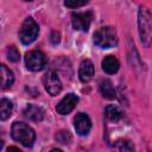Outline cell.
I'll return each mask as SVG.
<instances>
[{
  "mask_svg": "<svg viewBox=\"0 0 152 152\" xmlns=\"http://www.w3.org/2000/svg\"><path fill=\"white\" fill-rule=\"evenodd\" d=\"M139 36L142 45L148 48L152 43V14L146 7H140L138 14Z\"/></svg>",
  "mask_w": 152,
  "mask_h": 152,
  "instance_id": "cell-1",
  "label": "cell"
},
{
  "mask_svg": "<svg viewBox=\"0 0 152 152\" xmlns=\"http://www.w3.org/2000/svg\"><path fill=\"white\" fill-rule=\"evenodd\" d=\"M11 134L15 141L20 142L21 145H24L26 147L32 146L34 138H36L34 131L28 125H26L24 122H19V121H17L12 125Z\"/></svg>",
  "mask_w": 152,
  "mask_h": 152,
  "instance_id": "cell-2",
  "label": "cell"
},
{
  "mask_svg": "<svg viewBox=\"0 0 152 152\" xmlns=\"http://www.w3.org/2000/svg\"><path fill=\"white\" fill-rule=\"evenodd\" d=\"M94 43L95 45L103 48V49H109V48L115 46L118 43L116 31L109 26L99 28L94 33Z\"/></svg>",
  "mask_w": 152,
  "mask_h": 152,
  "instance_id": "cell-3",
  "label": "cell"
},
{
  "mask_svg": "<svg viewBox=\"0 0 152 152\" xmlns=\"http://www.w3.org/2000/svg\"><path fill=\"white\" fill-rule=\"evenodd\" d=\"M38 32H39V27H38V24L34 21V19L26 18L19 30V38L23 44L28 45L36 40Z\"/></svg>",
  "mask_w": 152,
  "mask_h": 152,
  "instance_id": "cell-4",
  "label": "cell"
},
{
  "mask_svg": "<svg viewBox=\"0 0 152 152\" xmlns=\"http://www.w3.org/2000/svg\"><path fill=\"white\" fill-rule=\"evenodd\" d=\"M25 63L31 71H40L46 65V57L42 51L33 50L25 55Z\"/></svg>",
  "mask_w": 152,
  "mask_h": 152,
  "instance_id": "cell-5",
  "label": "cell"
},
{
  "mask_svg": "<svg viewBox=\"0 0 152 152\" xmlns=\"http://www.w3.org/2000/svg\"><path fill=\"white\" fill-rule=\"evenodd\" d=\"M44 86L46 91L51 95V96H56L57 94L61 93L62 90V82L57 75L56 71L53 70H49L45 75H44Z\"/></svg>",
  "mask_w": 152,
  "mask_h": 152,
  "instance_id": "cell-6",
  "label": "cell"
},
{
  "mask_svg": "<svg viewBox=\"0 0 152 152\" xmlns=\"http://www.w3.org/2000/svg\"><path fill=\"white\" fill-rule=\"evenodd\" d=\"M91 19H93V14L90 11L76 12V13H72L71 15L72 26L75 30H78V31H87L90 26Z\"/></svg>",
  "mask_w": 152,
  "mask_h": 152,
  "instance_id": "cell-7",
  "label": "cell"
},
{
  "mask_svg": "<svg viewBox=\"0 0 152 152\" xmlns=\"http://www.w3.org/2000/svg\"><path fill=\"white\" fill-rule=\"evenodd\" d=\"M77 102H78V97H77L75 94H68V95H65V96L59 101V103L56 106V110H57V113H59L61 115L69 114V113L75 108V106L77 104Z\"/></svg>",
  "mask_w": 152,
  "mask_h": 152,
  "instance_id": "cell-8",
  "label": "cell"
},
{
  "mask_svg": "<svg viewBox=\"0 0 152 152\" xmlns=\"http://www.w3.org/2000/svg\"><path fill=\"white\" fill-rule=\"evenodd\" d=\"M74 126L80 135H87L91 128V121L84 113H78L74 119Z\"/></svg>",
  "mask_w": 152,
  "mask_h": 152,
  "instance_id": "cell-9",
  "label": "cell"
},
{
  "mask_svg": "<svg viewBox=\"0 0 152 152\" xmlns=\"http://www.w3.org/2000/svg\"><path fill=\"white\" fill-rule=\"evenodd\" d=\"M94 76V64L89 59L82 61L78 70V77L82 82H88Z\"/></svg>",
  "mask_w": 152,
  "mask_h": 152,
  "instance_id": "cell-10",
  "label": "cell"
},
{
  "mask_svg": "<svg viewBox=\"0 0 152 152\" xmlns=\"http://www.w3.org/2000/svg\"><path fill=\"white\" fill-rule=\"evenodd\" d=\"M24 115H25V118H27V119H30L32 121L39 122L44 118V110L38 106L27 104L26 108L24 109Z\"/></svg>",
  "mask_w": 152,
  "mask_h": 152,
  "instance_id": "cell-11",
  "label": "cell"
},
{
  "mask_svg": "<svg viewBox=\"0 0 152 152\" xmlns=\"http://www.w3.org/2000/svg\"><path fill=\"white\" fill-rule=\"evenodd\" d=\"M120 63L114 56H107L102 61V69L107 74H115L119 70Z\"/></svg>",
  "mask_w": 152,
  "mask_h": 152,
  "instance_id": "cell-12",
  "label": "cell"
},
{
  "mask_svg": "<svg viewBox=\"0 0 152 152\" xmlns=\"http://www.w3.org/2000/svg\"><path fill=\"white\" fill-rule=\"evenodd\" d=\"M0 70H1V87H2V89H7L13 84L14 75H13L12 70H10L5 64H1Z\"/></svg>",
  "mask_w": 152,
  "mask_h": 152,
  "instance_id": "cell-13",
  "label": "cell"
},
{
  "mask_svg": "<svg viewBox=\"0 0 152 152\" xmlns=\"http://www.w3.org/2000/svg\"><path fill=\"white\" fill-rule=\"evenodd\" d=\"M100 91L102 94L103 97L108 99V100H113L115 99V90H114V87L112 84V82L109 80H102L101 83H100Z\"/></svg>",
  "mask_w": 152,
  "mask_h": 152,
  "instance_id": "cell-14",
  "label": "cell"
},
{
  "mask_svg": "<svg viewBox=\"0 0 152 152\" xmlns=\"http://www.w3.org/2000/svg\"><path fill=\"white\" fill-rule=\"evenodd\" d=\"M122 110L114 104H110L106 108V118L110 121H119L122 118Z\"/></svg>",
  "mask_w": 152,
  "mask_h": 152,
  "instance_id": "cell-15",
  "label": "cell"
},
{
  "mask_svg": "<svg viewBox=\"0 0 152 152\" xmlns=\"http://www.w3.org/2000/svg\"><path fill=\"white\" fill-rule=\"evenodd\" d=\"M12 109H13L12 102L7 99H1V101H0V118H1V120H6L7 118H10Z\"/></svg>",
  "mask_w": 152,
  "mask_h": 152,
  "instance_id": "cell-16",
  "label": "cell"
},
{
  "mask_svg": "<svg viewBox=\"0 0 152 152\" xmlns=\"http://www.w3.org/2000/svg\"><path fill=\"white\" fill-rule=\"evenodd\" d=\"M7 58L11 61V62H18L19 58H20V53L19 51L17 50L15 46H10L7 49Z\"/></svg>",
  "mask_w": 152,
  "mask_h": 152,
  "instance_id": "cell-17",
  "label": "cell"
},
{
  "mask_svg": "<svg viewBox=\"0 0 152 152\" xmlns=\"http://www.w3.org/2000/svg\"><path fill=\"white\" fill-rule=\"evenodd\" d=\"M56 140L61 144H69V141L71 140V137L69 134V132L66 131H59L56 134Z\"/></svg>",
  "mask_w": 152,
  "mask_h": 152,
  "instance_id": "cell-18",
  "label": "cell"
},
{
  "mask_svg": "<svg viewBox=\"0 0 152 152\" xmlns=\"http://www.w3.org/2000/svg\"><path fill=\"white\" fill-rule=\"evenodd\" d=\"M89 0H65L64 1V5L69 8H77V7H81L86 4H88Z\"/></svg>",
  "mask_w": 152,
  "mask_h": 152,
  "instance_id": "cell-19",
  "label": "cell"
},
{
  "mask_svg": "<svg viewBox=\"0 0 152 152\" xmlns=\"http://www.w3.org/2000/svg\"><path fill=\"white\" fill-rule=\"evenodd\" d=\"M118 148L120 151H133L134 147L131 145L129 141H126V140H120L118 141Z\"/></svg>",
  "mask_w": 152,
  "mask_h": 152,
  "instance_id": "cell-20",
  "label": "cell"
},
{
  "mask_svg": "<svg viewBox=\"0 0 152 152\" xmlns=\"http://www.w3.org/2000/svg\"><path fill=\"white\" fill-rule=\"evenodd\" d=\"M61 40V34L57 31H52L51 33V43L52 44H58Z\"/></svg>",
  "mask_w": 152,
  "mask_h": 152,
  "instance_id": "cell-21",
  "label": "cell"
},
{
  "mask_svg": "<svg viewBox=\"0 0 152 152\" xmlns=\"http://www.w3.org/2000/svg\"><path fill=\"white\" fill-rule=\"evenodd\" d=\"M26 1H31V0H26Z\"/></svg>",
  "mask_w": 152,
  "mask_h": 152,
  "instance_id": "cell-22",
  "label": "cell"
}]
</instances>
